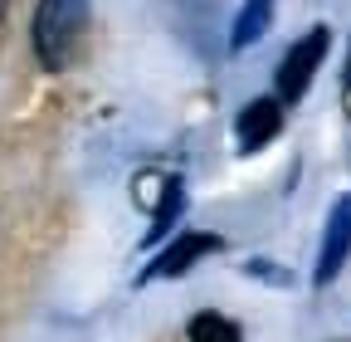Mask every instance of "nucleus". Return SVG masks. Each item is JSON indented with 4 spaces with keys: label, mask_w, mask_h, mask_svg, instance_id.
<instances>
[{
    "label": "nucleus",
    "mask_w": 351,
    "mask_h": 342,
    "mask_svg": "<svg viewBox=\"0 0 351 342\" xmlns=\"http://www.w3.org/2000/svg\"><path fill=\"white\" fill-rule=\"evenodd\" d=\"M327 54H332V30L327 25H313L302 39L288 45V54L278 59V103L283 108H293L307 89H313V78L327 64Z\"/></svg>",
    "instance_id": "f03ea898"
},
{
    "label": "nucleus",
    "mask_w": 351,
    "mask_h": 342,
    "mask_svg": "<svg viewBox=\"0 0 351 342\" xmlns=\"http://www.w3.org/2000/svg\"><path fill=\"white\" fill-rule=\"evenodd\" d=\"M351 260V191H341L327 210V225H322V244H317V264H313V284L327 288L337 284V274Z\"/></svg>",
    "instance_id": "20e7f679"
},
{
    "label": "nucleus",
    "mask_w": 351,
    "mask_h": 342,
    "mask_svg": "<svg viewBox=\"0 0 351 342\" xmlns=\"http://www.w3.org/2000/svg\"><path fill=\"white\" fill-rule=\"evenodd\" d=\"M181 210H186V186L176 181V176H166V181H161V201L152 205V230H147V244H161V240L171 235V225L181 220Z\"/></svg>",
    "instance_id": "0eeeda50"
},
{
    "label": "nucleus",
    "mask_w": 351,
    "mask_h": 342,
    "mask_svg": "<svg viewBox=\"0 0 351 342\" xmlns=\"http://www.w3.org/2000/svg\"><path fill=\"white\" fill-rule=\"evenodd\" d=\"M244 274H258V279H269V284H288V274H278V269H274V260H249V264H244Z\"/></svg>",
    "instance_id": "1a4fd4ad"
},
{
    "label": "nucleus",
    "mask_w": 351,
    "mask_h": 342,
    "mask_svg": "<svg viewBox=\"0 0 351 342\" xmlns=\"http://www.w3.org/2000/svg\"><path fill=\"white\" fill-rule=\"evenodd\" d=\"M274 5H278V0H244V5H239L234 30H230V49L234 54L249 49V45H258V39L274 30Z\"/></svg>",
    "instance_id": "423d86ee"
},
{
    "label": "nucleus",
    "mask_w": 351,
    "mask_h": 342,
    "mask_svg": "<svg viewBox=\"0 0 351 342\" xmlns=\"http://www.w3.org/2000/svg\"><path fill=\"white\" fill-rule=\"evenodd\" d=\"M88 15H93L88 0H39L34 15H29V49H34L39 69L64 73L78 59L83 34H88Z\"/></svg>",
    "instance_id": "f257e3e1"
},
{
    "label": "nucleus",
    "mask_w": 351,
    "mask_h": 342,
    "mask_svg": "<svg viewBox=\"0 0 351 342\" xmlns=\"http://www.w3.org/2000/svg\"><path fill=\"white\" fill-rule=\"evenodd\" d=\"M225 249V240H219L215 230H181L171 244H161L156 254H152V264L137 274V284H161V279H181V274H191L200 260H210V254H219Z\"/></svg>",
    "instance_id": "7ed1b4c3"
},
{
    "label": "nucleus",
    "mask_w": 351,
    "mask_h": 342,
    "mask_svg": "<svg viewBox=\"0 0 351 342\" xmlns=\"http://www.w3.org/2000/svg\"><path fill=\"white\" fill-rule=\"evenodd\" d=\"M186 342H244V332H239L234 318L215 313V308H200V313L186 323Z\"/></svg>",
    "instance_id": "6e6552de"
},
{
    "label": "nucleus",
    "mask_w": 351,
    "mask_h": 342,
    "mask_svg": "<svg viewBox=\"0 0 351 342\" xmlns=\"http://www.w3.org/2000/svg\"><path fill=\"white\" fill-rule=\"evenodd\" d=\"M341 108L351 117V49H346V69H341Z\"/></svg>",
    "instance_id": "9d476101"
},
{
    "label": "nucleus",
    "mask_w": 351,
    "mask_h": 342,
    "mask_svg": "<svg viewBox=\"0 0 351 342\" xmlns=\"http://www.w3.org/2000/svg\"><path fill=\"white\" fill-rule=\"evenodd\" d=\"M5 10H10V0H0V20H5Z\"/></svg>",
    "instance_id": "9b49d317"
},
{
    "label": "nucleus",
    "mask_w": 351,
    "mask_h": 342,
    "mask_svg": "<svg viewBox=\"0 0 351 342\" xmlns=\"http://www.w3.org/2000/svg\"><path fill=\"white\" fill-rule=\"evenodd\" d=\"M278 133H283V103H278V93L249 98V103L239 108V117H234V142H239L244 157H249V152H263Z\"/></svg>",
    "instance_id": "39448f33"
}]
</instances>
